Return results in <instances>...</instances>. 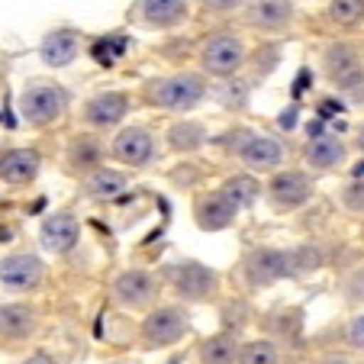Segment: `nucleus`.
<instances>
[{"mask_svg": "<svg viewBox=\"0 0 364 364\" xmlns=\"http://www.w3.org/2000/svg\"><path fill=\"white\" fill-rule=\"evenodd\" d=\"M223 191H226L229 197L242 206V210H245V206L255 203V197H258V191H262V187H258V181H255V178H248V174H235V178H229L226 184H223Z\"/></svg>", "mask_w": 364, "mask_h": 364, "instance_id": "c85d7f7f", "label": "nucleus"}, {"mask_svg": "<svg viewBox=\"0 0 364 364\" xmlns=\"http://www.w3.org/2000/svg\"><path fill=\"white\" fill-rule=\"evenodd\" d=\"M313 364H351L348 358H342V355H326V358H316Z\"/></svg>", "mask_w": 364, "mask_h": 364, "instance_id": "72a5a7b5", "label": "nucleus"}, {"mask_svg": "<svg viewBox=\"0 0 364 364\" xmlns=\"http://www.w3.org/2000/svg\"><path fill=\"white\" fill-rule=\"evenodd\" d=\"M345 159H348V149L332 132H316V136H309L306 145H303V161L313 171H336V168L345 165Z\"/></svg>", "mask_w": 364, "mask_h": 364, "instance_id": "f3484780", "label": "nucleus"}, {"mask_svg": "<svg viewBox=\"0 0 364 364\" xmlns=\"http://www.w3.org/2000/svg\"><path fill=\"white\" fill-rule=\"evenodd\" d=\"M191 332V316L184 306H155L142 319V345L145 348H171Z\"/></svg>", "mask_w": 364, "mask_h": 364, "instance_id": "0eeeda50", "label": "nucleus"}, {"mask_svg": "<svg viewBox=\"0 0 364 364\" xmlns=\"http://www.w3.org/2000/svg\"><path fill=\"white\" fill-rule=\"evenodd\" d=\"M126 113H129V97L123 90H100L81 107V119L90 129H113L126 119Z\"/></svg>", "mask_w": 364, "mask_h": 364, "instance_id": "4468645a", "label": "nucleus"}, {"mask_svg": "<svg viewBox=\"0 0 364 364\" xmlns=\"http://www.w3.org/2000/svg\"><path fill=\"white\" fill-rule=\"evenodd\" d=\"M248 0H200V7L206 10V14H216V16H226V14H235V10H242Z\"/></svg>", "mask_w": 364, "mask_h": 364, "instance_id": "7c9ffc66", "label": "nucleus"}, {"mask_svg": "<svg viewBox=\"0 0 364 364\" xmlns=\"http://www.w3.org/2000/svg\"><path fill=\"white\" fill-rule=\"evenodd\" d=\"M345 336H348V345L358 351H364V313L361 316H355L348 323V329H345Z\"/></svg>", "mask_w": 364, "mask_h": 364, "instance_id": "2f4dec72", "label": "nucleus"}, {"mask_svg": "<svg viewBox=\"0 0 364 364\" xmlns=\"http://www.w3.org/2000/svg\"><path fill=\"white\" fill-rule=\"evenodd\" d=\"M155 136H151L145 126H126V129L117 132L110 145V155L126 168H145L155 159Z\"/></svg>", "mask_w": 364, "mask_h": 364, "instance_id": "f8f14e48", "label": "nucleus"}, {"mask_svg": "<svg viewBox=\"0 0 364 364\" xmlns=\"http://www.w3.org/2000/svg\"><path fill=\"white\" fill-rule=\"evenodd\" d=\"M39 168L42 159L33 149H10L0 155V181H7V184H29L36 181Z\"/></svg>", "mask_w": 364, "mask_h": 364, "instance_id": "412c9836", "label": "nucleus"}, {"mask_svg": "<svg viewBox=\"0 0 364 364\" xmlns=\"http://www.w3.org/2000/svg\"><path fill=\"white\" fill-rule=\"evenodd\" d=\"M81 52V33L77 29H52L39 46V55L48 68H68Z\"/></svg>", "mask_w": 364, "mask_h": 364, "instance_id": "a211bd4d", "label": "nucleus"}, {"mask_svg": "<svg viewBox=\"0 0 364 364\" xmlns=\"http://www.w3.org/2000/svg\"><path fill=\"white\" fill-rule=\"evenodd\" d=\"M206 97V77L197 71H174L142 84V100L165 113H191Z\"/></svg>", "mask_w": 364, "mask_h": 364, "instance_id": "f03ea898", "label": "nucleus"}, {"mask_svg": "<svg viewBox=\"0 0 364 364\" xmlns=\"http://www.w3.org/2000/svg\"><path fill=\"white\" fill-rule=\"evenodd\" d=\"M23 364H62L55 355H48V351H36V355H29Z\"/></svg>", "mask_w": 364, "mask_h": 364, "instance_id": "473e14b6", "label": "nucleus"}, {"mask_svg": "<svg viewBox=\"0 0 364 364\" xmlns=\"http://www.w3.org/2000/svg\"><path fill=\"white\" fill-rule=\"evenodd\" d=\"M36 309L23 306V303H4L0 306V338L7 342H23L36 332Z\"/></svg>", "mask_w": 364, "mask_h": 364, "instance_id": "4be33fe9", "label": "nucleus"}, {"mask_svg": "<svg viewBox=\"0 0 364 364\" xmlns=\"http://www.w3.org/2000/svg\"><path fill=\"white\" fill-rule=\"evenodd\" d=\"M46 277V264H42L39 255L33 252H14L0 262V284L14 294H26V290H36Z\"/></svg>", "mask_w": 364, "mask_h": 364, "instance_id": "ddd939ff", "label": "nucleus"}, {"mask_svg": "<svg viewBox=\"0 0 364 364\" xmlns=\"http://www.w3.org/2000/svg\"><path fill=\"white\" fill-rule=\"evenodd\" d=\"M68 90L62 87V84H52V81H33L23 87L20 100H16V107H20V117L26 119L29 126H52L58 123V119L68 113Z\"/></svg>", "mask_w": 364, "mask_h": 364, "instance_id": "7ed1b4c3", "label": "nucleus"}, {"mask_svg": "<svg viewBox=\"0 0 364 364\" xmlns=\"http://www.w3.org/2000/svg\"><path fill=\"white\" fill-rule=\"evenodd\" d=\"M242 206L229 197L226 191H210V193H200L193 200V220L203 232H220V229H229L235 220H239Z\"/></svg>", "mask_w": 364, "mask_h": 364, "instance_id": "9b49d317", "label": "nucleus"}, {"mask_svg": "<svg viewBox=\"0 0 364 364\" xmlns=\"http://www.w3.org/2000/svg\"><path fill=\"white\" fill-rule=\"evenodd\" d=\"M126 48H129V39H126V36L107 33V36L90 42V58H94L97 65H107V68H110V65H117V58H123Z\"/></svg>", "mask_w": 364, "mask_h": 364, "instance_id": "a878e982", "label": "nucleus"}, {"mask_svg": "<svg viewBox=\"0 0 364 364\" xmlns=\"http://www.w3.org/2000/svg\"><path fill=\"white\" fill-rule=\"evenodd\" d=\"M248 58V48H245V39L229 29L223 33H213L210 39L200 46L197 52V62H200V71L203 75H213V77H229L245 65Z\"/></svg>", "mask_w": 364, "mask_h": 364, "instance_id": "20e7f679", "label": "nucleus"}, {"mask_svg": "<svg viewBox=\"0 0 364 364\" xmlns=\"http://www.w3.org/2000/svg\"><path fill=\"white\" fill-rule=\"evenodd\" d=\"M326 20L332 26H358L364 20V0H329Z\"/></svg>", "mask_w": 364, "mask_h": 364, "instance_id": "bb28decb", "label": "nucleus"}, {"mask_svg": "<svg viewBox=\"0 0 364 364\" xmlns=\"http://www.w3.org/2000/svg\"><path fill=\"white\" fill-rule=\"evenodd\" d=\"M309 197H313V178H309L306 171L287 168V171H277L274 178L268 181V203L274 206L277 213L300 210Z\"/></svg>", "mask_w": 364, "mask_h": 364, "instance_id": "9d476101", "label": "nucleus"}, {"mask_svg": "<svg viewBox=\"0 0 364 364\" xmlns=\"http://www.w3.org/2000/svg\"><path fill=\"white\" fill-rule=\"evenodd\" d=\"M65 161H68L71 174H84V178H87V174H94L103 161V142L97 136H90V132L75 136L68 142V149H65Z\"/></svg>", "mask_w": 364, "mask_h": 364, "instance_id": "aec40b11", "label": "nucleus"}, {"mask_svg": "<svg viewBox=\"0 0 364 364\" xmlns=\"http://www.w3.org/2000/svg\"><path fill=\"white\" fill-rule=\"evenodd\" d=\"M126 184H129V178H126L123 171H113V168H97L94 174H87L84 178V193L94 200H113L119 197V193L126 191Z\"/></svg>", "mask_w": 364, "mask_h": 364, "instance_id": "5701e85b", "label": "nucleus"}, {"mask_svg": "<svg viewBox=\"0 0 364 364\" xmlns=\"http://www.w3.org/2000/svg\"><path fill=\"white\" fill-rule=\"evenodd\" d=\"M319 268V252L316 248H255L242 262V274H245L248 287H268L284 277H300L306 271Z\"/></svg>", "mask_w": 364, "mask_h": 364, "instance_id": "f257e3e1", "label": "nucleus"}, {"mask_svg": "<svg viewBox=\"0 0 364 364\" xmlns=\"http://www.w3.org/2000/svg\"><path fill=\"white\" fill-rule=\"evenodd\" d=\"M191 16L187 0H136L129 10V20L142 23L149 29H174Z\"/></svg>", "mask_w": 364, "mask_h": 364, "instance_id": "2eb2a0df", "label": "nucleus"}, {"mask_svg": "<svg viewBox=\"0 0 364 364\" xmlns=\"http://www.w3.org/2000/svg\"><path fill=\"white\" fill-rule=\"evenodd\" d=\"M39 239L48 252L65 255L77 245V239H81V226H77V220L71 213H52L46 223H42Z\"/></svg>", "mask_w": 364, "mask_h": 364, "instance_id": "6ab92c4d", "label": "nucleus"}, {"mask_svg": "<svg viewBox=\"0 0 364 364\" xmlns=\"http://www.w3.org/2000/svg\"><path fill=\"white\" fill-rule=\"evenodd\" d=\"M239 364H281V351H277V345L268 342V338H255V342L242 345Z\"/></svg>", "mask_w": 364, "mask_h": 364, "instance_id": "cd10ccee", "label": "nucleus"}, {"mask_svg": "<svg viewBox=\"0 0 364 364\" xmlns=\"http://www.w3.org/2000/svg\"><path fill=\"white\" fill-rule=\"evenodd\" d=\"M239 161L255 174H277V168L287 159L281 139L268 136V132H242L239 145H235Z\"/></svg>", "mask_w": 364, "mask_h": 364, "instance_id": "6e6552de", "label": "nucleus"}, {"mask_svg": "<svg viewBox=\"0 0 364 364\" xmlns=\"http://www.w3.org/2000/svg\"><path fill=\"white\" fill-rule=\"evenodd\" d=\"M296 7L294 0H252L245 7V23L262 33H281L294 23Z\"/></svg>", "mask_w": 364, "mask_h": 364, "instance_id": "dca6fc26", "label": "nucleus"}, {"mask_svg": "<svg viewBox=\"0 0 364 364\" xmlns=\"http://www.w3.org/2000/svg\"><path fill=\"white\" fill-rule=\"evenodd\" d=\"M355 142H358V149H361V151H364V123H361V126H358V136H355Z\"/></svg>", "mask_w": 364, "mask_h": 364, "instance_id": "f704fd0d", "label": "nucleus"}, {"mask_svg": "<svg viewBox=\"0 0 364 364\" xmlns=\"http://www.w3.org/2000/svg\"><path fill=\"white\" fill-rule=\"evenodd\" d=\"M110 290H113V300H117L119 306L145 309V306H151V303L159 300L161 284L151 271L129 268V271H123V274H117V281H113Z\"/></svg>", "mask_w": 364, "mask_h": 364, "instance_id": "1a4fd4ad", "label": "nucleus"}, {"mask_svg": "<svg viewBox=\"0 0 364 364\" xmlns=\"http://www.w3.org/2000/svg\"><path fill=\"white\" fill-rule=\"evenodd\" d=\"M342 206L351 213H364V178H355L342 187Z\"/></svg>", "mask_w": 364, "mask_h": 364, "instance_id": "c756f323", "label": "nucleus"}, {"mask_svg": "<svg viewBox=\"0 0 364 364\" xmlns=\"http://www.w3.org/2000/svg\"><path fill=\"white\" fill-rule=\"evenodd\" d=\"M239 351H242V345L235 342V336L220 332V336H210L200 342L197 358H200V364H235L239 361Z\"/></svg>", "mask_w": 364, "mask_h": 364, "instance_id": "b1692460", "label": "nucleus"}, {"mask_svg": "<svg viewBox=\"0 0 364 364\" xmlns=\"http://www.w3.org/2000/svg\"><path fill=\"white\" fill-rule=\"evenodd\" d=\"M355 97H358V103H364V87H361V90H358V94H355Z\"/></svg>", "mask_w": 364, "mask_h": 364, "instance_id": "c9c22d12", "label": "nucleus"}, {"mask_svg": "<svg viewBox=\"0 0 364 364\" xmlns=\"http://www.w3.org/2000/svg\"><path fill=\"white\" fill-rule=\"evenodd\" d=\"M165 281L187 303H206L220 294V274L200 262H178L165 268Z\"/></svg>", "mask_w": 364, "mask_h": 364, "instance_id": "39448f33", "label": "nucleus"}, {"mask_svg": "<svg viewBox=\"0 0 364 364\" xmlns=\"http://www.w3.org/2000/svg\"><path fill=\"white\" fill-rule=\"evenodd\" d=\"M323 75L338 90H361L364 87V55L355 42H332L323 48Z\"/></svg>", "mask_w": 364, "mask_h": 364, "instance_id": "423d86ee", "label": "nucleus"}, {"mask_svg": "<svg viewBox=\"0 0 364 364\" xmlns=\"http://www.w3.org/2000/svg\"><path fill=\"white\" fill-rule=\"evenodd\" d=\"M203 142H206V129L200 123H193V119L174 123L171 129H168V145H171L174 151H193Z\"/></svg>", "mask_w": 364, "mask_h": 364, "instance_id": "393cba45", "label": "nucleus"}]
</instances>
